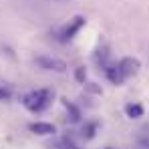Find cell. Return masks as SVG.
I'll use <instances>...</instances> for the list:
<instances>
[{"instance_id":"8992f818","label":"cell","mask_w":149,"mask_h":149,"mask_svg":"<svg viewBox=\"0 0 149 149\" xmlns=\"http://www.w3.org/2000/svg\"><path fill=\"white\" fill-rule=\"evenodd\" d=\"M93 61L99 65L101 69H105L107 65H109V47L103 42V45H99L97 49H95V54H93Z\"/></svg>"},{"instance_id":"277c9868","label":"cell","mask_w":149,"mask_h":149,"mask_svg":"<svg viewBox=\"0 0 149 149\" xmlns=\"http://www.w3.org/2000/svg\"><path fill=\"white\" fill-rule=\"evenodd\" d=\"M117 67L121 69V73H123L125 79H129V77H133V74L139 73V69H141V61L135 58V56H125V58H121V61L117 63Z\"/></svg>"},{"instance_id":"2e32d148","label":"cell","mask_w":149,"mask_h":149,"mask_svg":"<svg viewBox=\"0 0 149 149\" xmlns=\"http://www.w3.org/2000/svg\"><path fill=\"white\" fill-rule=\"evenodd\" d=\"M141 131H145V133H149V125H145V127H143Z\"/></svg>"},{"instance_id":"9c48e42d","label":"cell","mask_w":149,"mask_h":149,"mask_svg":"<svg viewBox=\"0 0 149 149\" xmlns=\"http://www.w3.org/2000/svg\"><path fill=\"white\" fill-rule=\"evenodd\" d=\"M125 115H127L129 119H139V117H143V105H139V103H127V105H125Z\"/></svg>"},{"instance_id":"e0dca14e","label":"cell","mask_w":149,"mask_h":149,"mask_svg":"<svg viewBox=\"0 0 149 149\" xmlns=\"http://www.w3.org/2000/svg\"><path fill=\"white\" fill-rule=\"evenodd\" d=\"M105 149H111V147H105Z\"/></svg>"},{"instance_id":"5b68a950","label":"cell","mask_w":149,"mask_h":149,"mask_svg":"<svg viewBox=\"0 0 149 149\" xmlns=\"http://www.w3.org/2000/svg\"><path fill=\"white\" fill-rule=\"evenodd\" d=\"M103 71H105L107 81H109V83H113V85H123L125 81H127V79L123 77V73H121V69L117 67V63H113V65L109 63V65H107Z\"/></svg>"},{"instance_id":"7c38bea8","label":"cell","mask_w":149,"mask_h":149,"mask_svg":"<svg viewBox=\"0 0 149 149\" xmlns=\"http://www.w3.org/2000/svg\"><path fill=\"white\" fill-rule=\"evenodd\" d=\"M85 85V91H89V93H93V95H101L103 93V89H101L97 83H83Z\"/></svg>"},{"instance_id":"4fadbf2b","label":"cell","mask_w":149,"mask_h":149,"mask_svg":"<svg viewBox=\"0 0 149 149\" xmlns=\"http://www.w3.org/2000/svg\"><path fill=\"white\" fill-rule=\"evenodd\" d=\"M10 97H12V89L2 85V87H0V101H8Z\"/></svg>"},{"instance_id":"ba28073f","label":"cell","mask_w":149,"mask_h":149,"mask_svg":"<svg viewBox=\"0 0 149 149\" xmlns=\"http://www.w3.org/2000/svg\"><path fill=\"white\" fill-rule=\"evenodd\" d=\"M28 129H30L32 133H36V135H54V133H56L54 125H50V123H40V121L30 123V125H28Z\"/></svg>"},{"instance_id":"6da1fadb","label":"cell","mask_w":149,"mask_h":149,"mask_svg":"<svg viewBox=\"0 0 149 149\" xmlns=\"http://www.w3.org/2000/svg\"><path fill=\"white\" fill-rule=\"evenodd\" d=\"M52 97H54V93L50 89H36L22 97V105L30 113H42L52 105Z\"/></svg>"},{"instance_id":"30bf717a","label":"cell","mask_w":149,"mask_h":149,"mask_svg":"<svg viewBox=\"0 0 149 149\" xmlns=\"http://www.w3.org/2000/svg\"><path fill=\"white\" fill-rule=\"evenodd\" d=\"M97 129H99V123H97V121H89V123H85V125H83V129H81V135H83V139L91 141V139L95 137Z\"/></svg>"},{"instance_id":"8fae6325","label":"cell","mask_w":149,"mask_h":149,"mask_svg":"<svg viewBox=\"0 0 149 149\" xmlns=\"http://www.w3.org/2000/svg\"><path fill=\"white\" fill-rule=\"evenodd\" d=\"M74 81L81 83V85L87 81V69H85V67H77V69H74Z\"/></svg>"},{"instance_id":"9a60e30c","label":"cell","mask_w":149,"mask_h":149,"mask_svg":"<svg viewBox=\"0 0 149 149\" xmlns=\"http://www.w3.org/2000/svg\"><path fill=\"white\" fill-rule=\"evenodd\" d=\"M139 145L143 149H149V133L141 131V135H139Z\"/></svg>"},{"instance_id":"5bb4252c","label":"cell","mask_w":149,"mask_h":149,"mask_svg":"<svg viewBox=\"0 0 149 149\" xmlns=\"http://www.w3.org/2000/svg\"><path fill=\"white\" fill-rule=\"evenodd\" d=\"M58 145H61L63 149H77V145L73 143V139H69V137H63Z\"/></svg>"},{"instance_id":"3957f363","label":"cell","mask_w":149,"mask_h":149,"mask_svg":"<svg viewBox=\"0 0 149 149\" xmlns=\"http://www.w3.org/2000/svg\"><path fill=\"white\" fill-rule=\"evenodd\" d=\"M40 69H45V71H54V73H65L67 71V65H65V61H61V58H52V56H36V61H34Z\"/></svg>"},{"instance_id":"7a4b0ae2","label":"cell","mask_w":149,"mask_h":149,"mask_svg":"<svg viewBox=\"0 0 149 149\" xmlns=\"http://www.w3.org/2000/svg\"><path fill=\"white\" fill-rule=\"evenodd\" d=\"M85 24H87V18H85V16H81V14H77V16H73L67 24L61 26V28L56 30V34H54V36H56V40H58V42H63V45H65V42H71L74 36L81 32V28H83Z\"/></svg>"},{"instance_id":"52a82bcc","label":"cell","mask_w":149,"mask_h":149,"mask_svg":"<svg viewBox=\"0 0 149 149\" xmlns=\"http://www.w3.org/2000/svg\"><path fill=\"white\" fill-rule=\"evenodd\" d=\"M63 107H65V111H67V115H69L71 123H79V121H81L83 113H81V109H79L74 103H71L69 99H63Z\"/></svg>"}]
</instances>
